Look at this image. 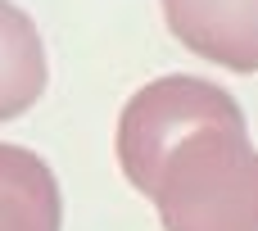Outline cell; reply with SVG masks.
Masks as SVG:
<instances>
[{"label":"cell","mask_w":258,"mask_h":231,"mask_svg":"<svg viewBox=\"0 0 258 231\" xmlns=\"http://www.w3.org/2000/svg\"><path fill=\"white\" fill-rule=\"evenodd\" d=\"M163 231H258V150L245 113L195 127L154 172Z\"/></svg>","instance_id":"obj_1"},{"label":"cell","mask_w":258,"mask_h":231,"mask_svg":"<svg viewBox=\"0 0 258 231\" xmlns=\"http://www.w3.org/2000/svg\"><path fill=\"white\" fill-rule=\"evenodd\" d=\"M236 113H245V109L236 104V95L222 91L218 82H204V77L168 73V77L141 86V91L122 104V113H118L113 154H118L122 177H127L141 195H150L159 163H163L195 127H209V123H222V118H236Z\"/></svg>","instance_id":"obj_2"},{"label":"cell","mask_w":258,"mask_h":231,"mask_svg":"<svg viewBox=\"0 0 258 231\" xmlns=\"http://www.w3.org/2000/svg\"><path fill=\"white\" fill-rule=\"evenodd\" d=\"M168 32L200 59L258 73V0H159Z\"/></svg>","instance_id":"obj_3"},{"label":"cell","mask_w":258,"mask_h":231,"mask_svg":"<svg viewBox=\"0 0 258 231\" xmlns=\"http://www.w3.org/2000/svg\"><path fill=\"white\" fill-rule=\"evenodd\" d=\"M63 195L50 163L27 150L0 141V231H59Z\"/></svg>","instance_id":"obj_4"},{"label":"cell","mask_w":258,"mask_h":231,"mask_svg":"<svg viewBox=\"0 0 258 231\" xmlns=\"http://www.w3.org/2000/svg\"><path fill=\"white\" fill-rule=\"evenodd\" d=\"M50 82L41 27L14 0H0V123L23 118Z\"/></svg>","instance_id":"obj_5"}]
</instances>
